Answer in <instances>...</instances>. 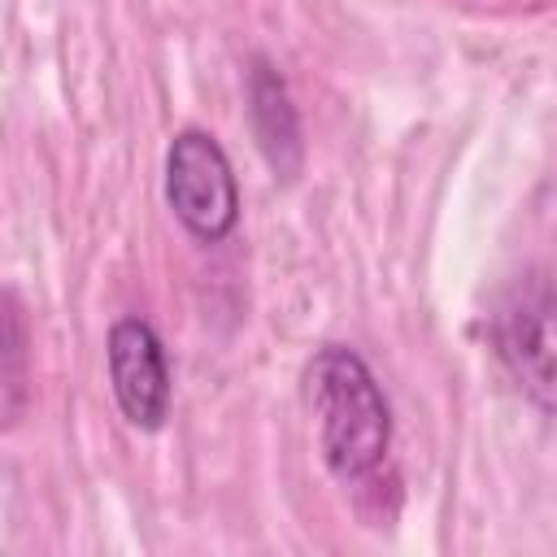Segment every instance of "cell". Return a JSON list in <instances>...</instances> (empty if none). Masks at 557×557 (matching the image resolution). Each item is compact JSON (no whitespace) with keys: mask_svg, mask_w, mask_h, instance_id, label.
I'll list each match as a JSON object with an SVG mask.
<instances>
[{"mask_svg":"<svg viewBox=\"0 0 557 557\" xmlns=\"http://www.w3.org/2000/svg\"><path fill=\"white\" fill-rule=\"evenodd\" d=\"M305 405L335 483L366 487L392 448V405L361 352L326 344L305 366Z\"/></svg>","mask_w":557,"mask_h":557,"instance_id":"cell-1","label":"cell"},{"mask_svg":"<svg viewBox=\"0 0 557 557\" xmlns=\"http://www.w3.org/2000/svg\"><path fill=\"white\" fill-rule=\"evenodd\" d=\"M492 344L527 400L557 413V287L548 278H518L500 296L492 313Z\"/></svg>","mask_w":557,"mask_h":557,"instance_id":"cell-2","label":"cell"},{"mask_svg":"<svg viewBox=\"0 0 557 557\" xmlns=\"http://www.w3.org/2000/svg\"><path fill=\"white\" fill-rule=\"evenodd\" d=\"M165 200L174 218L205 244H218L239 222V187L222 144L200 131L183 126L165 148Z\"/></svg>","mask_w":557,"mask_h":557,"instance_id":"cell-3","label":"cell"},{"mask_svg":"<svg viewBox=\"0 0 557 557\" xmlns=\"http://www.w3.org/2000/svg\"><path fill=\"white\" fill-rule=\"evenodd\" d=\"M104 357H109V387L122 418L139 431H161L170 418V361L152 322L144 318L113 322Z\"/></svg>","mask_w":557,"mask_h":557,"instance_id":"cell-4","label":"cell"},{"mask_svg":"<svg viewBox=\"0 0 557 557\" xmlns=\"http://www.w3.org/2000/svg\"><path fill=\"white\" fill-rule=\"evenodd\" d=\"M248 117H252V135H257V148H261L265 165L278 178H296L300 157H305L300 113L292 104V91H287L283 74L265 57H252V70H248Z\"/></svg>","mask_w":557,"mask_h":557,"instance_id":"cell-5","label":"cell"},{"mask_svg":"<svg viewBox=\"0 0 557 557\" xmlns=\"http://www.w3.org/2000/svg\"><path fill=\"white\" fill-rule=\"evenodd\" d=\"M0 392H4V422L13 426L26 405V322L13 292H4V348H0Z\"/></svg>","mask_w":557,"mask_h":557,"instance_id":"cell-6","label":"cell"}]
</instances>
